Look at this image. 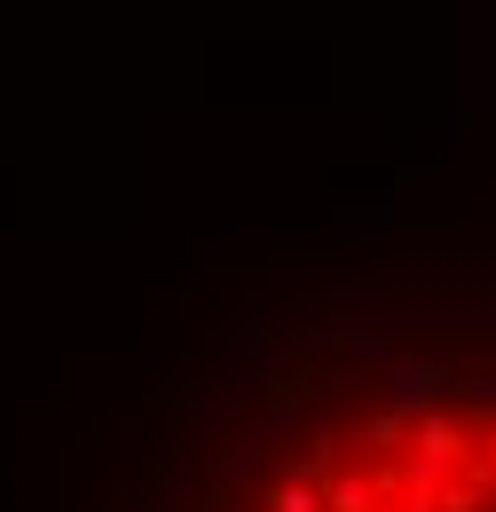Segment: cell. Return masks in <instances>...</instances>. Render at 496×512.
I'll use <instances>...</instances> for the list:
<instances>
[{"label": "cell", "instance_id": "cell-1", "mask_svg": "<svg viewBox=\"0 0 496 512\" xmlns=\"http://www.w3.org/2000/svg\"><path fill=\"white\" fill-rule=\"evenodd\" d=\"M260 512H496V394L347 418L268 481Z\"/></svg>", "mask_w": 496, "mask_h": 512}]
</instances>
